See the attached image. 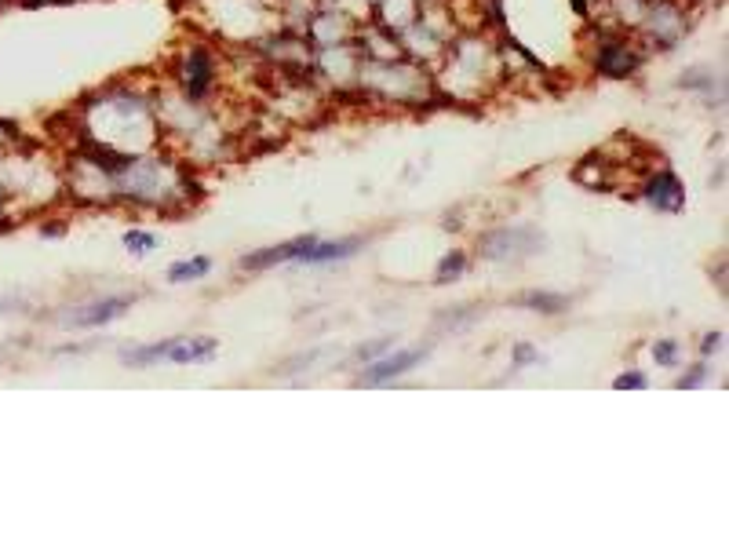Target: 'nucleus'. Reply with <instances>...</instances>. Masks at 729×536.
<instances>
[{"label": "nucleus", "mask_w": 729, "mask_h": 536, "mask_svg": "<svg viewBox=\"0 0 729 536\" xmlns=\"http://www.w3.org/2000/svg\"><path fill=\"white\" fill-rule=\"evenodd\" d=\"M423 358V351H412V354H398V358H387L383 365H376V369L369 372V383H383V380H391V376H398V372H405V369H412L416 361Z\"/></svg>", "instance_id": "6"}, {"label": "nucleus", "mask_w": 729, "mask_h": 536, "mask_svg": "<svg viewBox=\"0 0 729 536\" xmlns=\"http://www.w3.org/2000/svg\"><path fill=\"white\" fill-rule=\"evenodd\" d=\"M361 241H332V245H318L314 238H299L288 241V245L267 248V252H256V256L245 259L248 270H263L274 267V263H288V259H303V263H325V259H343L350 252H358Z\"/></svg>", "instance_id": "1"}, {"label": "nucleus", "mask_w": 729, "mask_h": 536, "mask_svg": "<svg viewBox=\"0 0 729 536\" xmlns=\"http://www.w3.org/2000/svg\"><path fill=\"white\" fill-rule=\"evenodd\" d=\"M617 387H642V380L638 376H624V380H617Z\"/></svg>", "instance_id": "12"}, {"label": "nucleus", "mask_w": 729, "mask_h": 536, "mask_svg": "<svg viewBox=\"0 0 729 536\" xmlns=\"http://www.w3.org/2000/svg\"><path fill=\"white\" fill-rule=\"evenodd\" d=\"M124 245L132 248V252H150V248H157V238L154 234H139V230H132V234H124Z\"/></svg>", "instance_id": "8"}, {"label": "nucleus", "mask_w": 729, "mask_h": 536, "mask_svg": "<svg viewBox=\"0 0 729 536\" xmlns=\"http://www.w3.org/2000/svg\"><path fill=\"white\" fill-rule=\"evenodd\" d=\"M186 88H190V95H205L208 84H212V62H208L205 52H194L190 55V73H186Z\"/></svg>", "instance_id": "5"}, {"label": "nucleus", "mask_w": 729, "mask_h": 536, "mask_svg": "<svg viewBox=\"0 0 729 536\" xmlns=\"http://www.w3.org/2000/svg\"><path fill=\"white\" fill-rule=\"evenodd\" d=\"M460 270H463V256H449L445 259V267L438 270V281H449L452 274H460Z\"/></svg>", "instance_id": "10"}, {"label": "nucleus", "mask_w": 729, "mask_h": 536, "mask_svg": "<svg viewBox=\"0 0 729 536\" xmlns=\"http://www.w3.org/2000/svg\"><path fill=\"white\" fill-rule=\"evenodd\" d=\"M649 197H653V205H660V208H678L682 205V186H678V179L671 176V172H660L657 183L649 186Z\"/></svg>", "instance_id": "4"}, {"label": "nucleus", "mask_w": 729, "mask_h": 536, "mask_svg": "<svg viewBox=\"0 0 729 536\" xmlns=\"http://www.w3.org/2000/svg\"><path fill=\"white\" fill-rule=\"evenodd\" d=\"M525 303L536 310H562L565 307V299H551V296H529Z\"/></svg>", "instance_id": "9"}, {"label": "nucleus", "mask_w": 729, "mask_h": 536, "mask_svg": "<svg viewBox=\"0 0 729 536\" xmlns=\"http://www.w3.org/2000/svg\"><path fill=\"white\" fill-rule=\"evenodd\" d=\"M208 267H212L208 259H194V263H179V267L168 270V281H175V285H179V281L201 278V274H208Z\"/></svg>", "instance_id": "7"}, {"label": "nucleus", "mask_w": 729, "mask_h": 536, "mask_svg": "<svg viewBox=\"0 0 729 536\" xmlns=\"http://www.w3.org/2000/svg\"><path fill=\"white\" fill-rule=\"evenodd\" d=\"M657 361H660V365H675V343H660Z\"/></svg>", "instance_id": "11"}, {"label": "nucleus", "mask_w": 729, "mask_h": 536, "mask_svg": "<svg viewBox=\"0 0 729 536\" xmlns=\"http://www.w3.org/2000/svg\"><path fill=\"white\" fill-rule=\"evenodd\" d=\"M219 351L216 340H168V343H154L150 351H135L124 354L128 365H150V361H179V365H190V361H212Z\"/></svg>", "instance_id": "2"}, {"label": "nucleus", "mask_w": 729, "mask_h": 536, "mask_svg": "<svg viewBox=\"0 0 729 536\" xmlns=\"http://www.w3.org/2000/svg\"><path fill=\"white\" fill-rule=\"evenodd\" d=\"M124 307H132V299L128 296H121V299H106V303H95V307H84V310H77L73 314V325H103V321H110V318H117Z\"/></svg>", "instance_id": "3"}]
</instances>
